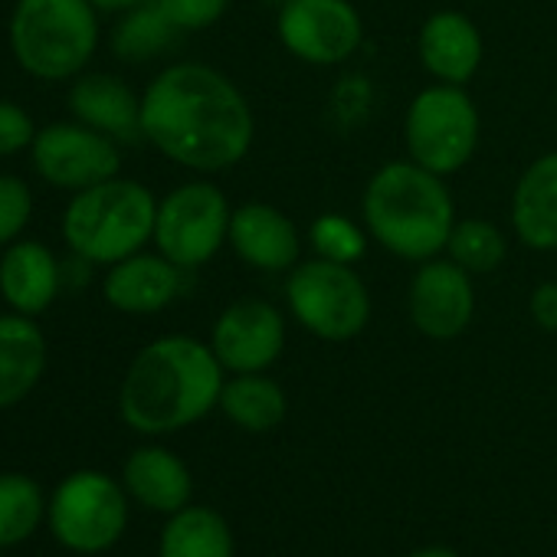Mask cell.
<instances>
[{
	"label": "cell",
	"instance_id": "6da1fadb",
	"mask_svg": "<svg viewBox=\"0 0 557 557\" xmlns=\"http://www.w3.org/2000/svg\"><path fill=\"white\" fill-rule=\"evenodd\" d=\"M141 138L194 174L246 161L256 115L246 92L207 63H171L141 92Z\"/></svg>",
	"mask_w": 557,
	"mask_h": 557
},
{
	"label": "cell",
	"instance_id": "7a4b0ae2",
	"mask_svg": "<svg viewBox=\"0 0 557 557\" xmlns=\"http://www.w3.org/2000/svg\"><path fill=\"white\" fill-rule=\"evenodd\" d=\"M223 374L210 342L161 335L145 345L125 371L119 391L122 420L148 436L184 430L220 407Z\"/></svg>",
	"mask_w": 557,
	"mask_h": 557
},
{
	"label": "cell",
	"instance_id": "3957f363",
	"mask_svg": "<svg viewBox=\"0 0 557 557\" xmlns=\"http://www.w3.org/2000/svg\"><path fill=\"white\" fill-rule=\"evenodd\" d=\"M361 220L384 252L404 262H426L446 252L459 216L446 177L400 158L384 161L368 177L361 194Z\"/></svg>",
	"mask_w": 557,
	"mask_h": 557
},
{
	"label": "cell",
	"instance_id": "277c9868",
	"mask_svg": "<svg viewBox=\"0 0 557 557\" xmlns=\"http://www.w3.org/2000/svg\"><path fill=\"white\" fill-rule=\"evenodd\" d=\"M158 197L132 177H109L70 197L63 210V239L89 265H115L154 239Z\"/></svg>",
	"mask_w": 557,
	"mask_h": 557
},
{
	"label": "cell",
	"instance_id": "5b68a950",
	"mask_svg": "<svg viewBox=\"0 0 557 557\" xmlns=\"http://www.w3.org/2000/svg\"><path fill=\"white\" fill-rule=\"evenodd\" d=\"M8 37L27 76L66 83L83 76L99 50V11L92 0H17Z\"/></svg>",
	"mask_w": 557,
	"mask_h": 557
},
{
	"label": "cell",
	"instance_id": "8992f818",
	"mask_svg": "<svg viewBox=\"0 0 557 557\" xmlns=\"http://www.w3.org/2000/svg\"><path fill=\"white\" fill-rule=\"evenodd\" d=\"M286 312L312 338L342 345L371 325V289L355 265L329 259H302L286 272Z\"/></svg>",
	"mask_w": 557,
	"mask_h": 557
},
{
	"label": "cell",
	"instance_id": "52a82bcc",
	"mask_svg": "<svg viewBox=\"0 0 557 557\" xmlns=\"http://www.w3.org/2000/svg\"><path fill=\"white\" fill-rule=\"evenodd\" d=\"M482 119L475 99L466 86L430 83L423 86L404 112V148L420 168L453 177L479 151Z\"/></svg>",
	"mask_w": 557,
	"mask_h": 557
},
{
	"label": "cell",
	"instance_id": "ba28073f",
	"mask_svg": "<svg viewBox=\"0 0 557 557\" xmlns=\"http://www.w3.org/2000/svg\"><path fill=\"white\" fill-rule=\"evenodd\" d=\"M230 216L233 207L213 181H184L158 200L151 243L174 265L194 272L226 246Z\"/></svg>",
	"mask_w": 557,
	"mask_h": 557
},
{
	"label": "cell",
	"instance_id": "9c48e42d",
	"mask_svg": "<svg viewBox=\"0 0 557 557\" xmlns=\"http://www.w3.org/2000/svg\"><path fill=\"white\" fill-rule=\"evenodd\" d=\"M275 40L306 66L335 70L364 47V17L351 0H286L275 11Z\"/></svg>",
	"mask_w": 557,
	"mask_h": 557
},
{
	"label": "cell",
	"instance_id": "30bf717a",
	"mask_svg": "<svg viewBox=\"0 0 557 557\" xmlns=\"http://www.w3.org/2000/svg\"><path fill=\"white\" fill-rule=\"evenodd\" d=\"M47 515L57 541L79 554L109 550L128 524L125 492L115 479L92 469L63 479L50 498Z\"/></svg>",
	"mask_w": 557,
	"mask_h": 557
},
{
	"label": "cell",
	"instance_id": "8fae6325",
	"mask_svg": "<svg viewBox=\"0 0 557 557\" xmlns=\"http://www.w3.org/2000/svg\"><path fill=\"white\" fill-rule=\"evenodd\" d=\"M37 174L57 187L79 194L122 171V145L83 122H53L30 145Z\"/></svg>",
	"mask_w": 557,
	"mask_h": 557
},
{
	"label": "cell",
	"instance_id": "7c38bea8",
	"mask_svg": "<svg viewBox=\"0 0 557 557\" xmlns=\"http://www.w3.org/2000/svg\"><path fill=\"white\" fill-rule=\"evenodd\" d=\"M289 338V319L269 299H236L230 302L213 329H210V348L223 371L230 374H256L269 371L286 351Z\"/></svg>",
	"mask_w": 557,
	"mask_h": 557
},
{
	"label": "cell",
	"instance_id": "4fadbf2b",
	"mask_svg": "<svg viewBox=\"0 0 557 557\" xmlns=\"http://www.w3.org/2000/svg\"><path fill=\"white\" fill-rule=\"evenodd\" d=\"M475 275L456 265L449 256L417 262L407 286L410 325L430 342L459 338L475 319Z\"/></svg>",
	"mask_w": 557,
	"mask_h": 557
},
{
	"label": "cell",
	"instance_id": "5bb4252c",
	"mask_svg": "<svg viewBox=\"0 0 557 557\" xmlns=\"http://www.w3.org/2000/svg\"><path fill=\"white\" fill-rule=\"evenodd\" d=\"M226 246L252 272L286 275L293 265L302 262L306 236L286 210L265 200H246L233 207Z\"/></svg>",
	"mask_w": 557,
	"mask_h": 557
},
{
	"label": "cell",
	"instance_id": "9a60e30c",
	"mask_svg": "<svg viewBox=\"0 0 557 557\" xmlns=\"http://www.w3.org/2000/svg\"><path fill=\"white\" fill-rule=\"evenodd\" d=\"M187 272L161 252H135L109 265L102 278L106 302L122 315H158L184 296Z\"/></svg>",
	"mask_w": 557,
	"mask_h": 557
},
{
	"label": "cell",
	"instance_id": "2e32d148",
	"mask_svg": "<svg viewBox=\"0 0 557 557\" xmlns=\"http://www.w3.org/2000/svg\"><path fill=\"white\" fill-rule=\"evenodd\" d=\"M420 66L433 83L469 86L485 60V44L475 21L462 11H436L417 34Z\"/></svg>",
	"mask_w": 557,
	"mask_h": 557
},
{
	"label": "cell",
	"instance_id": "e0dca14e",
	"mask_svg": "<svg viewBox=\"0 0 557 557\" xmlns=\"http://www.w3.org/2000/svg\"><path fill=\"white\" fill-rule=\"evenodd\" d=\"M511 233L534 252L557 249V151L537 154L515 181L508 203Z\"/></svg>",
	"mask_w": 557,
	"mask_h": 557
},
{
	"label": "cell",
	"instance_id": "ac0fdd59",
	"mask_svg": "<svg viewBox=\"0 0 557 557\" xmlns=\"http://www.w3.org/2000/svg\"><path fill=\"white\" fill-rule=\"evenodd\" d=\"M63 289V265L40 239H17L0 256V296L21 315H44Z\"/></svg>",
	"mask_w": 557,
	"mask_h": 557
},
{
	"label": "cell",
	"instance_id": "d6986e66",
	"mask_svg": "<svg viewBox=\"0 0 557 557\" xmlns=\"http://www.w3.org/2000/svg\"><path fill=\"white\" fill-rule=\"evenodd\" d=\"M73 119L115 138L119 145H135L141 138V96L112 73L76 76L70 89Z\"/></svg>",
	"mask_w": 557,
	"mask_h": 557
},
{
	"label": "cell",
	"instance_id": "ffe728a7",
	"mask_svg": "<svg viewBox=\"0 0 557 557\" xmlns=\"http://www.w3.org/2000/svg\"><path fill=\"white\" fill-rule=\"evenodd\" d=\"M47 371V338L30 315H0V410L21 404Z\"/></svg>",
	"mask_w": 557,
	"mask_h": 557
},
{
	"label": "cell",
	"instance_id": "44dd1931",
	"mask_svg": "<svg viewBox=\"0 0 557 557\" xmlns=\"http://www.w3.org/2000/svg\"><path fill=\"white\" fill-rule=\"evenodd\" d=\"M125 488L154 511H181L190 498L187 466L164 446H141L125 462Z\"/></svg>",
	"mask_w": 557,
	"mask_h": 557
},
{
	"label": "cell",
	"instance_id": "7402d4cb",
	"mask_svg": "<svg viewBox=\"0 0 557 557\" xmlns=\"http://www.w3.org/2000/svg\"><path fill=\"white\" fill-rule=\"evenodd\" d=\"M220 410L239 430L265 433L286 420L289 400L283 387L272 377H265V371H256V374H233L230 381H223Z\"/></svg>",
	"mask_w": 557,
	"mask_h": 557
},
{
	"label": "cell",
	"instance_id": "603a6c76",
	"mask_svg": "<svg viewBox=\"0 0 557 557\" xmlns=\"http://www.w3.org/2000/svg\"><path fill=\"white\" fill-rule=\"evenodd\" d=\"M161 557H233V534L213 508L184 505L164 524Z\"/></svg>",
	"mask_w": 557,
	"mask_h": 557
},
{
	"label": "cell",
	"instance_id": "cb8c5ba5",
	"mask_svg": "<svg viewBox=\"0 0 557 557\" xmlns=\"http://www.w3.org/2000/svg\"><path fill=\"white\" fill-rule=\"evenodd\" d=\"M174 21L161 11L158 0H145V4L122 14V21L112 30V50L125 63H148L174 47L177 40Z\"/></svg>",
	"mask_w": 557,
	"mask_h": 557
},
{
	"label": "cell",
	"instance_id": "d4e9b609",
	"mask_svg": "<svg viewBox=\"0 0 557 557\" xmlns=\"http://www.w3.org/2000/svg\"><path fill=\"white\" fill-rule=\"evenodd\" d=\"M446 256L456 265H462L469 275H488L505 262L508 236L498 223H492L485 216H462V220H456V226L449 233Z\"/></svg>",
	"mask_w": 557,
	"mask_h": 557
},
{
	"label": "cell",
	"instance_id": "484cf974",
	"mask_svg": "<svg viewBox=\"0 0 557 557\" xmlns=\"http://www.w3.org/2000/svg\"><path fill=\"white\" fill-rule=\"evenodd\" d=\"M44 521V492L30 475H0V547L27 541Z\"/></svg>",
	"mask_w": 557,
	"mask_h": 557
},
{
	"label": "cell",
	"instance_id": "4316f807",
	"mask_svg": "<svg viewBox=\"0 0 557 557\" xmlns=\"http://www.w3.org/2000/svg\"><path fill=\"white\" fill-rule=\"evenodd\" d=\"M306 243L312 249V256L329 259V262H342V265H358L368 256V246L374 243L364 220H351L338 210H325L309 223Z\"/></svg>",
	"mask_w": 557,
	"mask_h": 557
},
{
	"label": "cell",
	"instance_id": "83f0119b",
	"mask_svg": "<svg viewBox=\"0 0 557 557\" xmlns=\"http://www.w3.org/2000/svg\"><path fill=\"white\" fill-rule=\"evenodd\" d=\"M34 213V194L27 181L14 174H0V249L21 239Z\"/></svg>",
	"mask_w": 557,
	"mask_h": 557
},
{
	"label": "cell",
	"instance_id": "f1b7e54d",
	"mask_svg": "<svg viewBox=\"0 0 557 557\" xmlns=\"http://www.w3.org/2000/svg\"><path fill=\"white\" fill-rule=\"evenodd\" d=\"M158 4L181 34H197L220 24L233 0H158Z\"/></svg>",
	"mask_w": 557,
	"mask_h": 557
},
{
	"label": "cell",
	"instance_id": "f546056e",
	"mask_svg": "<svg viewBox=\"0 0 557 557\" xmlns=\"http://www.w3.org/2000/svg\"><path fill=\"white\" fill-rule=\"evenodd\" d=\"M37 125L30 119V112L11 99H0V158H11L24 148L34 145L37 138Z\"/></svg>",
	"mask_w": 557,
	"mask_h": 557
},
{
	"label": "cell",
	"instance_id": "4dcf8cb0",
	"mask_svg": "<svg viewBox=\"0 0 557 557\" xmlns=\"http://www.w3.org/2000/svg\"><path fill=\"white\" fill-rule=\"evenodd\" d=\"M528 315L547 335H557V278H544L528 296Z\"/></svg>",
	"mask_w": 557,
	"mask_h": 557
},
{
	"label": "cell",
	"instance_id": "1f68e13d",
	"mask_svg": "<svg viewBox=\"0 0 557 557\" xmlns=\"http://www.w3.org/2000/svg\"><path fill=\"white\" fill-rule=\"evenodd\" d=\"M138 4H145V0H92V8L99 14H125V11H132Z\"/></svg>",
	"mask_w": 557,
	"mask_h": 557
},
{
	"label": "cell",
	"instance_id": "d6a6232c",
	"mask_svg": "<svg viewBox=\"0 0 557 557\" xmlns=\"http://www.w3.org/2000/svg\"><path fill=\"white\" fill-rule=\"evenodd\" d=\"M410 557H456V554L449 547H423V550H417Z\"/></svg>",
	"mask_w": 557,
	"mask_h": 557
},
{
	"label": "cell",
	"instance_id": "836d02e7",
	"mask_svg": "<svg viewBox=\"0 0 557 557\" xmlns=\"http://www.w3.org/2000/svg\"><path fill=\"white\" fill-rule=\"evenodd\" d=\"M259 4H262V8H272V11H278V8L286 4V0H259Z\"/></svg>",
	"mask_w": 557,
	"mask_h": 557
}]
</instances>
